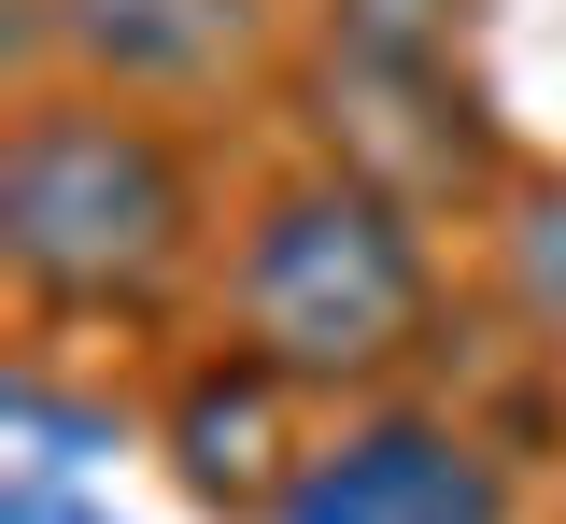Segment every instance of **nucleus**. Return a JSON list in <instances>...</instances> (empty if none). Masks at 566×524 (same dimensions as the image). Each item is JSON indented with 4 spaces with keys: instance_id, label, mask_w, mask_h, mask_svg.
<instances>
[{
    "instance_id": "obj_5",
    "label": "nucleus",
    "mask_w": 566,
    "mask_h": 524,
    "mask_svg": "<svg viewBox=\"0 0 566 524\" xmlns=\"http://www.w3.org/2000/svg\"><path fill=\"white\" fill-rule=\"evenodd\" d=\"M99 99H212L270 57V0H43Z\"/></svg>"
},
{
    "instance_id": "obj_10",
    "label": "nucleus",
    "mask_w": 566,
    "mask_h": 524,
    "mask_svg": "<svg viewBox=\"0 0 566 524\" xmlns=\"http://www.w3.org/2000/svg\"><path fill=\"white\" fill-rule=\"evenodd\" d=\"M0 524H114L99 496H0Z\"/></svg>"
},
{
    "instance_id": "obj_2",
    "label": "nucleus",
    "mask_w": 566,
    "mask_h": 524,
    "mask_svg": "<svg viewBox=\"0 0 566 524\" xmlns=\"http://www.w3.org/2000/svg\"><path fill=\"white\" fill-rule=\"evenodd\" d=\"M439 340V270L424 213H397L354 170L270 185L227 241V355H255L283 397H354L382 411V382Z\"/></svg>"
},
{
    "instance_id": "obj_8",
    "label": "nucleus",
    "mask_w": 566,
    "mask_h": 524,
    "mask_svg": "<svg viewBox=\"0 0 566 524\" xmlns=\"http://www.w3.org/2000/svg\"><path fill=\"white\" fill-rule=\"evenodd\" d=\"M495 284H510V312L566 355V185H524V199H510V227H495Z\"/></svg>"
},
{
    "instance_id": "obj_1",
    "label": "nucleus",
    "mask_w": 566,
    "mask_h": 524,
    "mask_svg": "<svg viewBox=\"0 0 566 524\" xmlns=\"http://www.w3.org/2000/svg\"><path fill=\"white\" fill-rule=\"evenodd\" d=\"M0 270L43 326H156L199 270L185 143L142 99H99V85L29 99L14 143H0Z\"/></svg>"
},
{
    "instance_id": "obj_9",
    "label": "nucleus",
    "mask_w": 566,
    "mask_h": 524,
    "mask_svg": "<svg viewBox=\"0 0 566 524\" xmlns=\"http://www.w3.org/2000/svg\"><path fill=\"white\" fill-rule=\"evenodd\" d=\"M482 0H326V43H397V57H468Z\"/></svg>"
},
{
    "instance_id": "obj_4",
    "label": "nucleus",
    "mask_w": 566,
    "mask_h": 524,
    "mask_svg": "<svg viewBox=\"0 0 566 524\" xmlns=\"http://www.w3.org/2000/svg\"><path fill=\"white\" fill-rule=\"evenodd\" d=\"M510 511H524V482H510V453L482 426L382 397V411H340L297 453L270 524H510Z\"/></svg>"
},
{
    "instance_id": "obj_3",
    "label": "nucleus",
    "mask_w": 566,
    "mask_h": 524,
    "mask_svg": "<svg viewBox=\"0 0 566 524\" xmlns=\"http://www.w3.org/2000/svg\"><path fill=\"white\" fill-rule=\"evenodd\" d=\"M312 128L326 170L382 185L397 213H453L495 185V114L453 57H397V43H326L312 57Z\"/></svg>"
},
{
    "instance_id": "obj_7",
    "label": "nucleus",
    "mask_w": 566,
    "mask_h": 524,
    "mask_svg": "<svg viewBox=\"0 0 566 524\" xmlns=\"http://www.w3.org/2000/svg\"><path fill=\"white\" fill-rule=\"evenodd\" d=\"M0 440H14V496H71L99 453L128 440V411H114V397H71L57 369H14V397H0Z\"/></svg>"
},
{
    "instance_id": "obj_6",
    "label": "nucleus",
    "mask_w": 566,
    "mask_h": 524,
    "mask_svg": "<svg viewBox=\"0 0 566 524\" xmlns=\"http://www.w3.org/2000/svg\"><path fill=\"white\" fill-rule=\"evenodd\" d=\"M283 411H297V397H283L255 355L185 369V397H170V468H185L199 511H241V524L283 511V482H297V453H312V440H283Z\"/></svg>"
}]
</instances>
